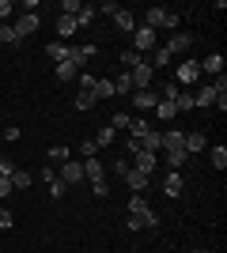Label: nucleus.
I'll use <instances>...</instances> for the list:
<instances>
[{"label": "nucleus", "instance_id": "nucleus-1", "mask_svg": "<svg viewBox=\"0 0 227 253\" xmlns=\"http://www.w3.org/2000/svg\"><path fill=\"white\" fill-rule=\"evenodd\" d=\"M174 84L182 87V91H189V84H201V64H197V61H178V68H174Z\"/></svg>", "mask_w": 227, "mask_h": 253}, {"label": "nucleus", "instance_id": "nucleus-2", "mask_svg": "<svg viewBox=\"0 0 227 253\" xmlns=\"http://www.w3.org/2000/svg\"><path fill=\"white\" fill-rule=\"evenodd\" d=\"M38 27H42V15H31V11H19V15L11 19V31L19 34V38H31Z\"/></svg>", "mask_w": 227, "mask_h": 253}, {"label": "nucleus", "instance_id": "nucleus-3", "mask_svg": "<svg viewBox=\"0 0 227 253\" xmlns=\"http://www.w3.org/2000/svg\"><path fill=\"white\" fill-rule=\"evenodd\" d=\"M193 42H197L193 34H185V31H174L171 38H167V45H163V49L171 53V57H178V53H189V49H193Z\"/></svg>", "mask_w": 227, "mask_h": 253}, {"label": "nucleus", "instance_id": "nucleus-4", "mask_svg": "<svg viewBox=\"0 0 227 253\" xmlns=\"http://www.w3.org/2000/svg\"><path fill=\"white\" fill-rule=\"evenodd\" d=\"M129 49H136L144 57V53H151L155 49V31H151V27H136V31H133V45Z\"/></svg>", "mask_w": 227, "mask_h": 253}, {"label": "nucleus", "instance_id": "nucleus-5", "mask_svg": "<svg viewBox=\"0 0 227 253\" xmlns=\"http://www.w3.org/2000/svg\"><path fill=\"white\" fill-rule=\"evenodd\" d=\"M155 167H159V155H155V151H136V155H133V170H140V174H155Z\"/></svg>", "mask_w": 227, "mask_h": 253}, {"label": "nucleus", "instance_id": "nucleus-6", "mask_svg": "<svg viewBox=\"0 0 227 253\" xmlns=\"http://www.w3.org/2000/svg\"><path fill=\"white\" fill-rule=\"evenodd\" d=\"M57 178H61V181L68 185V189H72V185H80V181H84V167L68 159V163H61V170H57Z\"/></svg>", "mask_w": 227, "mask_h": 253}, {"label": "nucleus", "instance_id": "nucleus-7", "mask_svg": "<svg viewBox=\"0 0 227 253\" xmlns=\"http://www.w3.org/2000/svg\"><path fill=\"white\" fill-rule=\"evenodd\" d=\"M80 167H84V181H91V185H95V181H106V163H98V155L84 159Z\"/></svg>", "mask_w": 227, "mask_h": 253}, {"label": "nucleus", "instance_id": "nucleus-8", "mask_svg": "<svg viewBox=\"0 0 227 253\" xmlns=\"http://www.w3.org/2000/svg\"><path fill=\"white\" fill-rule=\"evenodd\" d=\"M151 72H155V68H151V64L148 61H140V64H136V68H133V91H148V87H151Z\"/></svg>", "mask_w": 227, "mask_h": 253}, {"label": "nucleus", "instance_id": "nucleus-9", "mask_svg": "<svg viewBox=\"0 0 227 253\" xmlns=\"http://www.w3.org/2000/svg\"><path fill=\"white\" fill-rule=\"evenodd\" d=\"M95 45H68V61L76 64V68H80V72H84V64L91 61V57H95Z\"/></svg>", "mask_w": 227, "mask_h": 253}, {"label": "nucleus", "instance_id": "nucleus-10", "mask_svg": "<svg viewBox=\"0 0 227 253\" xmlns=\"http://www.w3.org/2000/svg\"><path fill=\"white\" fill-rule=\"evenodd\" d=\"M163 193H167V197H182V193H185L182 170H171V174H167V178H163Z\"/></svg>", "mask_w": 227, "mask_h": 253}, {"label": "nucleus", "instance_id": "nucleus-11", "mask_svg": "<svg viewBox=\"0 0 227 253\" xmlns=\"http://www.w3.org/2000/svg\"><path fill=\"white\" fill-rule=\"evenodd\" d=\"M185 155H197V151H208V136L205 132H185Z\"/></svg>", "mask_w": 227, "mask_h": 253}, {"label": "nucleus", "instance_id": "nucleus-12", "mask_svg": "<svg viewBox=\"0 0 227 253\" xmlns=\"http://www.w3.org/2000/svg\"><path fill=\"white\" fill-rule=\"evenodd\" d=\"M133 106H136V110H155V106H159V95H155V91H133Z\"/></svg>", "mask_w": 227, "mask_h": 253}, {"label": "nucleus", "instance_id": "nucleus-13", "mask_svg": "<svg viewBox=\"0 0 227 253\" xmlns=\"http://www.w3.org/2000/svg\"><path fill=\"white\" fill-rule=\"evenodd\" d=\"M121 178H125V185H129L133 193H144V189H148V174H140V170H133V167L125 170Z\"/></svg>", "mask_w": 227, "mask_h": 253}, {"label": "nucleus", "instance_id": "nucleus-14", "mask_svg": "<svg viewBox=\"0 0 227 253\" xmlns=\"http://www.w3.org/2000/svg\"><path fill=\"white\" fill-rule=\"evenodd\" d=\"M201 64V76L205 72H212V76H224V53H208L205 61H197Z\"/></svg>", "mask_w": 227, "mask_h": 253}, {"label": "nucleus", "instance_id": "nucleus-15", "mask_svg": "<svg viewBox=\"0 0 227 253\" xmlns=\"http://www.w3.org/2000/svg\"><path fill=\"white\" fill-rule=\"evenodd\" d=\"M53 76L61 84H72V80H80V68H76L72 61H61V64H53Z\"/></svg>", "mask_w": 227, "mask_h": 253}, {"label": "nucleus", "instance_id": "nucleus-16", "mask_svg": "<svg viewBox=\"0 0 227 253\" xmlns=\"http://www.w3.org/2000/svg\"><path fill=\"white\" fill-rule=\"evenodd\" d=\"M182 144H185L182 128H167V132H163V148L159 151H174V148H182Z\"/></svg>", "mask_w": 227, "mask_h": 253}, {"label": "nucleus", "instance_id": "nucleus-17", "mask_svg": "<svg viewBox=\"0 0 227 253\" xmlns=\"http://www.w3.org/2000/svg\"><path fill=\"white\" fill-rule=\"evenodd\" d=\"M114 27H118V31H125V34H133L136 27H140V23H136V15H133V11H125V8H121L118 15H114Z\"/></svg>", "mask_w": 227, "mask_h": 253}, {"label": "nucleus", "instance_id": "nucleus-18", "mask_svg": "<svg viewBox=\"0 0 227 253\" xmlns=\"http://www.w3.org/2000/svg\"><path fill=\"white\" fill-rule=\"evenodd\" d=\"M148 132H151L148 117H133V121H129V140H144Z\"/></svg>", "mask_w": 227, "mask_h": 253}, {"label": "nucleus", "instance_id": "nucleus-19", "mask_svg": "<svg viewBox=\"0 0 227 253\" xmlns=\"http://www.w3.org/2000/svg\"><path fill=\"white\" fill-rule=\"evenodd\" d=\"M193 106H216V87L205 84V87H201V91L193 95Z\"/></svg>", "mask_w": 227, "mask_h": 253}, {"label": "nucleus", "instance_id": "nucleus-20", "mask_svg": "<svg viewBox=\"0 0 227 253\" xmlns=\"http://www.w3.org/2000/svg\"><path fill=\"white\" fill-rule=\"evenodd\" d=\"M31 185H34V174L15 167V174H11V189H31Z\"/></svg>", "mask_w": 227, "mask_h": 253}, {"label": "nucleus", "instance_id": "nucleus-21", "mask_svg": "<svg viewBox=\"0 0 227 253\" xmlns=\"http://www.w3.org/2000/svg\"><path fill=\"white\" fill-rule=\"evenodd\" d=\"M45 53H49V61H53V64L68 61V42H49V45H45Z\"/></svg>", "mask_w": 227, "mask_h": 253}, {"label": "nucleus", "instance_id": "nucleus-22", "mask_svg": "<svg viewBox=\"0 0 227 253\" xmlns=\"http://www.w3.org/2000/svg\"><path fill=\"white\" fill-rule=\"evenodd\" d=\"M114 95H133V76H129V68L118 72V80H114Z\"/></svg>", "mask_w": 227, "mask_h": 253}, {"label": "nucleus", "instance_id": "nucleus-23", "mask_svg": "<svg viewBox=\"0 0 227 253\" xmlns=\"http://www.w3.org/2000/svg\"><path fill=\"white\" fill-rule=\"evenodd\" d=\"M151 68H167V64H174V57H171V53H167V49H163V45H155V49H151Z\"/></svg>", "mask_w": 227, "mask_h": 253}, {"label": "nucleus", "instance_id": "nucleus-24", "mask_svg": "<svg viewBox=\"0 0 227 253\" xmlns=\"http://www.w3.org/2000/svg\"><path fill=\"white\" fill-rule=\"evenodd\" d=\"M163 15H167V8H148V15H144L140 27H151V31H159V27H163Z\"/></svg>", "mask_w": 227, "mask_h": 253}, {"label": "nucleus", "instance_id": "nucleus-25", "mask_svg": "<svg viewBox=\"0 0 227 253\" xmlns=\"http://www.w3.org/2000/svg\"><path fill=\"white\" fill-rule=\"evenodd\" d=\"M91 95H95V102H98V98H114V80H95Z\"/></svg>", "mask_w": 227, "mask_h": 253}, {"label": "nucleus", "instance_id": "nucleus-26", "mask_svg": "<svg viewBox=\"0 0 227 253\" xmlns=\"http://www.w3.org/2000/svg\"><path fill=\"white\" fill-rule=\"evenodd\" d=\"M163 159H167V167H171V170H182V163L189 155H185V148H174V151H163Z\"/></svg>", "mask_w": 227, "mask_h": 253}, {"label": "nucleus", "instance_id": "nucleus-27", "mask_svg": "<svg viewBox=\"0 0 227 253\" xmlns=\"http://www.w3.org/2000/svg\"><path fill=\"white\" fill-rule=\"evenodd\" d=\"M208 163H212L216 170H224V167H227V148H224V144H216V148H208Z\"/></svg>", "mask_w": 227, "mask_h": 253}, {"label": "nucleus", "instance_id": "nucleus-28", "mask_svg": "<svg viewBox=\"0 0 227 253\" xmlns=\"http://www.w3.org/2000/svg\"><path fill=\"white\" fill-rule=\"evenodd\" d=\"M76 31H80V27H76L72 15H61V19H57V34H61V38H72Z\"/></svg>", "mask_w": 227, "mask_h": 253}, {"label": "nucleus", "instance_id": "nucleus-29", "mask_svg": "<svg viewBox=\"0 0 227 253\" xmlns=\"http://www.w3.org/2000/svg\"><path fill=\"white\" fill-rule=\"evenodd\" d=\"M140 148H144V151H155V155H159V148H163V132H155V128H151L148 136L140 140Z\"/></svg>", "mask_w": 227, "mask_h": 253}, {"label": "nucleus", "instance_id": "nucleus-30", "mask_svg": "<svg viewBox=\"0 0 227 253\" xmlns=\"http://www.w3.org/2000/svg\"><path fill=\"white\" fill-rule=\"evenodd\" d=\"M151 204H148V197H144V193H133L129 197V215H140V211H148Z\"/></svg>", "mask_w": 227, "mask_h": 253}, {"label": "nucleus", "instance_id": "nucleus-31", "mask_svg": "<svg viewBox=\"0 0 227 253\" xmlns=\"http://www.w3.org/2000/svg\"><path fill=\"white\" fill-rule=\"evenodd\" d=\"M0 42H8V45H23V38L11 31V23H0Z\"/></svg>", "mask_w": 227, "mask_h": 253}, {"label": "nucleus", "instance_id": "nucleus-32", "mask_svg": "<svg viewBox=\"0 0 227 253\" xmlns=\"http://www.w3.org/2000/svg\"><path fill=\"white\" fill-rule=\"evenodd\" d=\"M95 15H98V11L91 8V4H84V11L76 15V27H91V23H95Z\"/></svg>", "mask_w": 227, "mask_h": 253}, {"label": "nucleus", "instance_id": "nucleus-33", "mask_svg": "<svg viewBox=\"0 0 227 253\" xmlns=\"http://www.w3.org/2000/svg\"><path fill=\"white\" fill-rule=\"evenodd\" d=\"M129 121H133V117L125 114V110H118V114L110 117V128H114V132H121V128H129Z\"/></svg>", "mask_w": 227, "mask_h": 253}, {"label": "nucleus", "instance_id": "nucleus-34", "mask_svg": "<svg viewBox=\"0 0 227 253\" xmlns=\"http://www.w3.org/2000/svg\"><path fill=\"white\" fill-rule=\"evenodd\" d=\"M155 114H159V121H174L178 110H174V102H159V106H155Z\"/></svg>", "mask_w": 227, "mask_h": 253}, {"label": "nucleus", "instance_id": "nucleus-35", "mask_svg": "<svg viewBox=\"0 0 227 253\" xmlns=\"http://www.w3.org/2000/svg\"><path fill=\"white\" fill-rule=\"evenodd\" d=\"M178 27H182V19H178V11H171V8H167V15H163V31H178Z\"/></svg>", "mask_w": 227, "mask_h": 253}, {"label": "nucleus", "instance_id": "nucleus-36", "mask_svg": "<svg viewBox=\"0 0 227 253\" xmlns=\"http://www.w3.org/2000/svg\"><path fill=\"white\" fill-rule=\"evenodd\" d=\"M45 189H49V197H53V201H61V197H65V193H68V185H65V181H61V178H53V181H49V185H45Z\"/></svg>", "mask_w": 227, "mask_h": 253}, {"label": "nucleus", "instance_id": "nucleus-37", "mask_svg": "<svg viewBox=\"0 0 227 253\" xmlns=\"http://www.w3.org/2000/svg\"><path fill=\"white\" fill-rule=\"evenodd\" d=\"M140 61H144V57H140V53H136V49H125V53H121V64H125L129 72H133V68H136V64H140Z\"/></svg>", "mask_w": 227, "mask_h": 253}, {"label": "nucleus", "instance_id": "nucleus-38", "mask_svg": "<svg viewBox=\"0 0 227 253\" xmlns=\"http://www.w3.org/2000/svg\"><path fill=\"white\" fill-rule=\"evenodd\" d=\"M114 136H118V132H114V128H98V136H95V144H98V148H106V144H114Z\"/></svg>", "mask_w": 227, "mask_h": 253}, {"label": "nucleus", "instance_id": "nucleus-39", "mask_svg": "<svg viewBox=\"0 0 227 253\" xmlns=\"http://www.w3.org/2000/svg\"><path fill=\"white\" fill-rule=\"evenodd\" d=\"M98 15H110V19H114V15H118V11H121V4H114V0H102V4H98Z\"/></svg>", "mask_w": 227, "mask_h": 253}, {"label": "nucleus", "instance_id": "nucleus-40", "mask_svg": "<svg viewBox=\"0 0 227 253\" xmlns=\"http://www.w3.org/2000/svg\"><path fill=\"white\" fill-rule=\"evenodd\" d=\"M178 95H182V87L174 84V80H171V84H163V102H174Z\"/></svg>", "mask_w": 227, "mask_h": 253}, {"label": "nucleus", "instance_id": "nucleus-41", "mask_svg": "<svg viewBox=\"0 0 227 253\" xmlns=\"http://www.w3.org/2000/svg\"><path fill=\"white\" fill-rule=\"evenodd\" d=\"M91 106H95V95H91V91H80V95H76V110H91Z\"/></svg>", "mask_w": 227, "mask_h": 253}, {"label": "nucleus", "instance_id": "nucleus-42", "mask_svg": "<svg viewBox=\"0 0 227 253\" xmlns=\"http://www.w3.org/2000/svg\"><path fill=\"white\" fill-rule=\"evenodd\" d=\"M80 155H84V159H95L98 155V144H95V140H80Z\"/></svg>", "mask_w": 227, "mask_h": 253}, {"label": "nucleus", "instance_id": "nucleus-43", "mask_svg": "<svg viewBox=\"0 0 227 253\" xmlns=\"http://www.w3.org/2000/svg\"><path fill=\"white\" fill-rule=\"evenodd\" d=\"M61 11H65V15H80V11H84V4H80V0H65V4H61Z\"/></svg>", "mask_w": 227, "mask_h": 253}, {"label": "nucleus", "instance_id": "nucleus-44", "mask_svg": "<svg viewBox=\"0 0 227 253\" xmlns=\"http://www.w3.org/2000/svg\"><path fill=\"white\" fill-rule=\"evenodd\" d=\"M49 159H53V163H68V148H65V144L49 148Z\"/></svg>", "mask_w": 227, "mask_h": 253}, {"label": "nucleus", "instance_id": "nucleus-45", "mask_svg": "<svg viewBox=\"0 0 227 253\" xmlns=\"http://www.w3.org/2000/svg\"><path fill=\"white\" fill-rule=\"evenodd\" d=\"M129 167H133L129 159H114V163H110V170H114V174H118V178H121V174H125V170H129Z\"/></svg>", "mask_w": 227, "mask_h": 253}, {"label": "nucleus", "instance_id": "nucleus-46", "mask_svg": "<svg viewBox=\"0 0 227 253\" xmlns=\"http://www.w3.org/2000/svg\"><path fill=\"white\" fill-rule=\"evenodd\" d=\"M11 223H15V219H11V211L0 204V231H11Z\"/></svg>", "mask_w": 227, "mask_h": 253}, {"label": "nucleus", "instance_id": "nucleus-47", "mask_svg": "<svg viewBox=\"0 0 227 253\" xmlns=\"http://www.w3.org/2000/svg\"><path fill=\"white\" fill-rule=\"evenodd\" d=\"M140 223H144V227H159V215H155V211H140Z\"/></svg>", "mask_w": 227, "mask_h": 253}, {"label": "nucleus", "instance_id": "nucleus-48", "mask_svg": "<svg viewBox=\"0 0 227 253\" xmlns=\"http://www.w3.org/2000/svg\"><path fill=\"white\" fill-rule=\"evenodd\" d=\"M15 15V4L11 0H0V19H11Z\"/></svg>", "mask_w": 227, "mask_h": 253}, {"label": "nucleus", "instance_id": "nucleus-49", "mask_svg": "<svg viewBox=\"0 0 227 253\" xmlns=\"http://www.w3.org/2000/svg\"><path fill=\"white\" fill-rule=\"evenodd\" d=\"M19 136H23L19 128H0V140H8V144H15V140H19Z\"/></svg>", "mask_w": 227, "mask_h": 253}, {"label": "nucleus", "instance_id": "nucleus-50", "mask_svg": "<svg viewBox=\"0 0 227 253\" xmlns=\"http://www.w3.org/2000/svg\"><path fill=\"white\" fill-rule=\"evenodd\" d=\"M125 227H129V231H144L140 215H129V211H125Z\"/></svg>", "mask_w": 227, "mask_h": 253}, {"label": "nucleus", "instance_id": "nucleus-51", "mask_svg": "<svg viewBox=\"0 0 227 253\" xmlns=\"http://www.w3.org/2000/svg\"><path fill=\"white\" fill-rule=\"evenodd\" d=\"M0 174H4V178H11V174H15V163H11V159H0Z\"/></svg>", "mask_w": 227, "mask_h": 253}, {"label": "nucleus", "instance_id": "nucleus-52", "mask_svg": "<svg viewBox=\"0 0 227 253\" xmlns=\"http://www.w3.org/2000/svg\"><path fill=\"white\" fill-rule=\"evenodd\" d=\"M38 178H42V181H45V185H49V181H53V178H57V170H53V167H42V170H38Z\"/></svg>", "mask_w": 227, "mask_h": 253}, {"label": "nucleus", "instance_id": "nucleus-53", "mask_svg": "<svg viewBox=\"0 0 227 253\" xmlns=\"http://www.w3.org/2000/svg\"><path fill=\"white\" fill-rule=\"evenodd\" d=\"M91 193H95V197H106L110 185H106V181H95V185H91Z\"/></svg>", "mask_w": 227, "mask_h": 253}, {"label": "nucleus", "instance_id": "nucleus-54", "mask_svg": "<svg viewBox=\"0 0 227 253\" xmlns=\"http://www.w3.org/2000/svg\"><path fill=\"white\" fill-rule=\"evenodd\" d=\"M11 193V178H4V174H0V197H8Z\"/></svg>", "mask_w": 227, "mask_h": 253}, {"label": "nucleus", "instance_id": "nucleus-55", "mask_svg": "<svg viewBox=\"0 0 227 253\" xmlns=\"http://www.w3.org/2000/svg\"><path fill=\"white\" fill-rule=\"evenodd\" d=\"M189 253H208V250H189Z\"/></svg>", "mask_w": 227, "mask_h": 253}]
</instances>
